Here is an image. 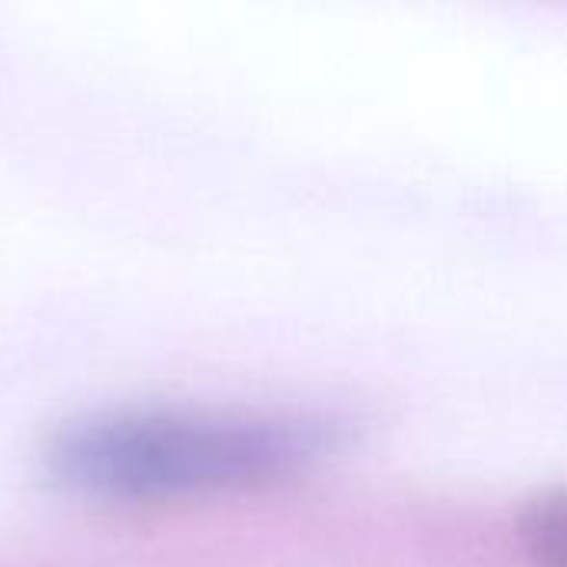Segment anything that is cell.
Returning <instances> with one entry per match:
<instances>
[{"label": "cell", "instance_id": "cell-1", "mask_svg": "<svg viewBox=\"0 0 567 567\" xmlns=\"http://www.w3.org/2000/svg\"><path fill=\"white\" fill-rule=\"evenodd\" d=\"M326 415L100 412L63 425L43 458L56 485L103 502H169L279 482L346 445Z\"/></svg>", "mask_w": 567, "mask_h": 567}, {"label": "cell", "instance_id": "cell-2", "mask_svg": "<svg viewBox=\"0 0 567 567\" xmlns=\"http://www.w3.org/2000/svg\"><path fill=\"white\" fill-rule=\"evenodd\" d=\"M518 535L535 567H567V488L532 498L522 512Z\"/></svg>", "mask_w": 567, "mask_h": 567}]
</instances>
